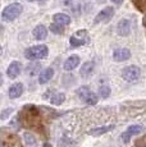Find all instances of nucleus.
<instances>
[{"mask_svg": "<svg viewBox=\"0 0 146 147\" xmlns=\"http://www.w3.org/2000/svg\"><path fill=\"white\" fill-rule=\"evenodd\" d=\"M23 12V7L19 3H12V4L7 5L1 12V18L5 22H12L16 18H18Z\"/></svg>", "mask_w": 146, "mask_h": 147, "instance_id": "f257e3e1", "label": "nucleus"}, {"mask_svg": "<svg viewBox=\"0 0 146 147\" xmlns=\"http://www.w3.org/2000/svg\"><path fill=\"white\" fill-rule=\"evenodd\" d=\"M49 54V49L45 45H37V46H31L24 51V56L28 60H39L44 59Z\"/></svg>", "mask_w": 146, "mask_h": 147, "instance_id": "f03ea898", "label": "nucleus"}, {"mask_svg": "<svg viewBox=\"0 0 146 147\" xmlns=\"http://www.w3.org/2000/svg\"><path fill=\"white\" fill-rule=\"evenodd\" d=\"M140 76H141V70L137 65H128L126 68H123L122 70V77L126 82H130V83H135L140 80Z\"/></svg>", "mask_w": 146, "mask_h": 147, "instance_id": "7ed1b4c3", "label": "nucleus"}, {"mask_svg": "<svg viewBox=\"0 0 146 147\" xmlns=\"http://www.w3.org/2000/svg\"><path fill=\"white\" fill-rule=\"evenodd\" d=\"M78 96H80L81 100L85 104H87V105H95V104L97 102V100H99L96 94H94L87 86H81L80 88H78Z\"/></svg>", "mask_w": 146, "mask_h": 147, "instance_id": "20e7f679", "label": "nucleus"}, {"mask_svg": "<svg viewBox=\"0 0 146 147\" xmlns=\"http://www.w3.org/2000/svg\"><path fill=\"white\" fill-rule=\"evenodd\" d=\"M114 16V8L113 7H106L103 10H100L97 13V16L95 17L94 23H101V22H108L113 18Z\"/></svg>", "mask_w": 146, "mask_h": 147, "instance_id": "39448f33", "label": "nucleus"}, {"mask_svg": "<svg viewBox=\"0 0 146 147\" xmlns=\"http://www.w3.org/2000/svg\"><path fill=\"white\" fill-rule=\"evenodd\" d=\"M131 58V50L127 47H119L113 53V59L116 61H126Z\"/></svg>", "mask_w": 146, "mask_h": 147, "instance_id": "423d86ee", "label": "nucleus"}, {"mask_svg": "<svg viewBox=\"0 0 146 147\" xmlns=\"http://www.w3.org/2000/svg\"><path fill=\"white\" fill-rule=\"evenodd\" d=\"M117 32L119 36H128L131 32L130 19H120L117 24Z\"/></svg>", "mask_w": 146, "mask_h": 147, "instance_id": "0eeeda50", "label": "nucleus"}, {"mask_svg": "<svg viewBox=\"0 0 146 147\" xmlns=\"http://www.w3.org/2000/svg\"><path fill=\"white\" fill-rule=\"evenodd\" d=\"M21 70H22V64L19 61H12L7 69V74L9 78L14 80V78H17L21 74Z\"/></svg>", "mask_w": 146, "mask_h": 147, "instance_id": "6e6552de", "label": "nucleus"}, {"mask_svg": "<svg viewBox=\"0 0 146 147\" xmlns=\"http://www.w3.org/2000/svg\"><path fill=\"white\" fill-rule=\"evenodd\" d=\"M80 61H81V58H80L78 55H71L66 61H64V64H63V69H64V70H67V72H71V70H73L74 68H77V67H78Z\"/></svg>", "mask_w": 146, "mask_h": 147, "instance_id": "1a4fd4ad", "label": "nucleus"}, {"mask_svg": "<svg viewBox=\"0 0 146 147\" xmlns=\"http://www.w3.org/2000/svg\"><path fill=\"white\" fill-rule=\"evenodd\" d=\"M23 90H24V87H23V84L21 83V82H16V83H13L12 86L9 87V97L10 98H18V97H21L22 94H23Z\"/></svg>", "mask_w": 146, "mask_h": 147, "instance_id": "9d476101", "label": "nucleus"}, {"mask_svg": "<svg viewBox=\"0 0 146 147\" xmlns=\"http://www.w3.org/2000/svg\"><path fill=\"white\" fill-rule=\"evenodd\" d=\"M94 69H95V63L92 60L90 61H86L80 69V74L82 78H89L90 76L94 73Z\"/></svg>", "mask_w": 146, "mask_h": 147, "instance_id": "9b49d317", "label": "nucleus"}, {"mask_svg": "<svg viewBox=\"0 0 146 147\" xmlns=\"http://www.w3.org/2000/svg\"><path fill=\"white\" fill-rule=\"evenodd\" d=\"M53 21L59 26H68L71 23V17L66 13H57L53 16Z\"/></svg>", "mask_w": 146, "mask_h": 147, "instance_id": "f8f14e48", "label": "nucleus"}, {"mask_svg": "<svg viewBox=\"0 0 146 147\" xmlns=\"http://www.w3.org/2000/svg\"><path fill=\"white\" fill-rule=\"evenodd\" d=\"M32 35L36 40H45L47 36V28L44 24H37L32 31Z\"/></svg>", "mask_w": 146, "mask_h": 147, "instance_id": "ddd939ff", "label": "nucleus"}, {"mask_svg": "<svg viewBox=\"0 0 146 147\" xmlns=\"http://www.w3.org/2000/svg\"><path fill=\"white\" fill-rule=\"evenodd\" d=\"M53 77H54V69H53V68H46V69H44L43 72L40 73V76H39V83L40 84L47 83Z\"/></svg>", "mask_w": 146, "mask_h": 147, "instance_id": "4468645a", "label": "nucleus"}, {"mask_svg": "<svg viewBox=\"0 0 146 147\" xmlns=\"http://www.w3.org/2000/svg\"><path fill=\"white\" fill-rule=\"evenodd\" d=\"M114 129V125H104V127H97V128H94V129H91V131L89 132V134L90 136H103V134H105V133H108V132H110V131H113Z\"/></svg>", "mask_w": 146, "mask_h": 147, "instance_id": "2eb2a0df", "label": "nucleus"}, {"mask_svg": "<svg viewBox=\"0 0 146 147\" xmlns=\"http://www.w3.org/2000/svg\"><path fill=\"white\" fill-rule=\"evenodd\" d=\"M64 100H66V95H64L63 92H57V94H54L50 97V102L55 106L62 105V104L64 102Z\"/></svg>", "mask_w": 146, "mask_h": 147, "instance_id": "dca6fc26", "label": "nucleus"}, {"mask_svg": "<svg viewBox=\"0 0 146 147\" xmlns=\"http://www.w3.org/2000/svg\"><path fill=\"white\" fill-rule=\"evenodd\" d=\"M69 44H71V46H72V47H80V46H83V45L89 44V42L81 40V38H77L76 36H73V35H72L71 37H69Z\"/></svg>", "mask_w": 146, "mask_h": 147, "instance_id": "f3484780", "label": "nucleus"}, {"mask_svg": "<svg viewBox=\"0 0 146 147\" xmlns=\"http://www.w3.org/2000/svg\"><path fill=\"white\" fill-rule=\"evenodd\" d=\"M142 129H144V128H142V125H137V124H133V125H130V127H128L126 132H127V133L132 137V136H135V134H140V133L142 132Z\"/></svg>", "mask_w": 146, "mask_h": 147, "instance_id": "a211bd4d", "label": "nucleus"}, {"mask_svg": "<svg viewBox=\"0 0 146 147\" xmlns=\"http://www.w3.org/2000/svg\"><path fill=\"white\" fill-rule=\"evenodd\" d=\"M23 140H24V142H26V145L28 146V147H33V146L36 145V138H35V136L28 133V132H26V133L23 134Z\"/></svg>", "mask_w": 146, "mask_h": 147, "instance_id": "6ab92c4d", "label": "nucleus"}, {"mask_svg": "<svg viewBox=\"0 0 146 147\" xmlns=\"http://www.w3.org/2000/svg\"><path fill=\"white\" fill-rule=\"evenodd\" d=\"M110 87L109 86H101L99 88V95L101 96L103 98H108L109 96H110Z\"/></svg>", "mask_w": 146, "mask_h": 147, "instance_id": "aec40b11", "label": "nucleus"}, {"mask_svg": "<svg viewBox=\"0 0 146 147\" xmlns=\"http://www.w3.org/2000/svg\"><path fill=\"white\" fill-rule=\"evenodd\" d=\"M50 31L51 32H54V33H59V35H62V33L64 32V30H63V26H59V24H57V23H54L53 22L51 24H50Z\"/></svg>", "mask_w": 146, "mask_h": 147, "instance_id": "412c9836", "label": "nucleus"}, {"mask_svg": "<svg viewBox=\"0 0 146 147\" xmlns=\"http://www.w3.org/2000/svg\"><path fill=\"white\" fill-rule=\"evenodd\" d=\"M13 113L12 107H8V109H4L1 113H0V120H7L8 118L10 117V114Z\"/></svg>", "mask_w": 146, "mask_h": 147, "instance_id": "4be33fe9", "label": "nucleus"}, {"mask_svg": "<svg viewBox=\"0 0 146 147\" xmlns=\"http://www.w3.org/2000/svg\"><path fill=\"white\" fill-rule=\"evenodd\" d=\"M120 137H122V141L124 143H130V140H131V136L127 133V132H123L122 133V136H120Z\"/></svg>", "mask_w": 146, "mask_h": 147, "instance_id": "5701e85b", "label": "nucleus"}, {"mask_svg": "<svg viewBox=\"0 0 146 147\" xmlns=\"http://www.w3.org/2000/svg\"><path fill=\"white\" fill-rule=\"evenodd\" d=\"M72 1H73V0H62V3H63L64 5H69Z\"/></svg>", "mask_w": 146, "mask_h": 147, "instance_id": "b1692460", "label": "nucleus"}, {"mask_svg": "<svg viewBox=\"0 0 146 147\" xmlns=\"http://www.w3.org/2000/svg\"><path fill=\"white\" fill-rule=\"evenodd\" d=\"M112 1H113L114 4H120V3H122V0H112Z\"/></svg>", "mask_w": 146, "mask_h": 147, "instance_id": "393cba45", "label": "nucleus"}, {"mask_svg": "<svg viewBox=\"0 0 146 147\" xmlns=\"http://www.w3.org/2000/svg\"><path fill=\"white\" fill-rule=\"evenodd\" d=\"M1 84H3V74L0 73V86H1Z\"/></svg>", "mask_w": 146, "mask_h": 147, "instance_id": "a878e982", "label": "nucleus"}, {"mask_svg": "<svg viewBox=\"0 0 146 147\" xmlns=\"http://www.w3.org/2000/svg\"><path fill=\"white\" fill-rule=\"evenodd\" d=\"M96 1H97V3H99V4H103V3H105V1H106V0H96Z\"/></svg>", "mask_w": 146, "mask_h": 147, "instance_id": "bb28decb", "label": "nucleus"}, {"mask_svg": "<svg viewBox=\"0 0 146 147\" xmlns=\"http://www.w3.org/2000/svg\"><path fill=\"white\" fill-rule=\"evenodd\" d=\"M43 147H51V145H50V143H44Z\"/></svg>", "mask_w": 146, "mask_h": 147, "instance_id": "cd10ccee", "label": "nucleus"}, {"mask_svg": "<svg viewBox=\"0 0 146 147\" xmlns=\"http://www.w3.org/2000/svg\"><path fill=\"white\" fill-rule=\"evenodd\" d=\"M0 147H5V146H4V143H3V142H0Z\"/></svg>", "mask_w": 146, "mask_h": 147, "instance_id": "c85d7f7f", "label": "nucleus"}, {"mask_svg": "<svg viewBox=\"0 0 146 147\" xmlns=\"http://www.w3.org/2000/svg\"><path fill=\"white\" fill-rule=\"evenodd\" d=\"M3 54V49H1V46H0V55Z\"/></svg>", "mask_w": 146, "mask_h": 147, "instance_id": "c756f323", "label": "nucleus"}, {"mask_svg": "<svg viewBox=\"0 0 146 147\" xmlns=\"http://www.w3.org/2000/svg\"><path fill=\"white\" fill-rule=\"evenodd\" d=\"M137 147H146L145 145H141V146H137Z\"/></svg>", "mask_w": 146, "mask_h": 147, "instance_id": "7c9ffc66", "label": "nucleus"}, {"mask_svg": "<svg viewBox=\"0 0 146 147\" xmlns=\"http://www.w3.org/2000/svg\"><path fill=\"white\" fill-rule=\"evenodd\" d=\"M28 1H36V0H28Z\"/></svg>", "mask_w": 146, "mask_h": 147, "instance_id": "2f4dec72", "label": "nucleus"}]
</instances>
